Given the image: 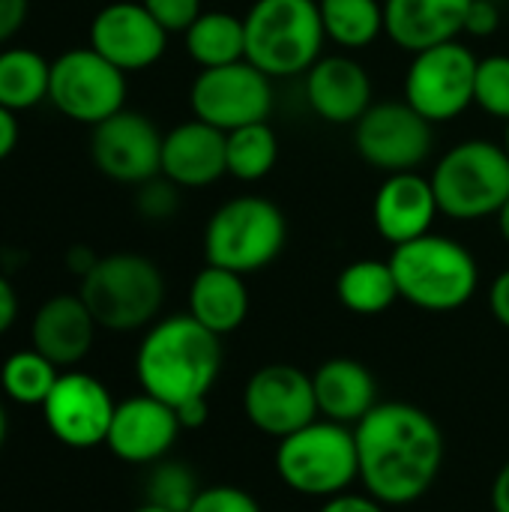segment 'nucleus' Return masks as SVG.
Returning <instances> with one entry per match:
<instances>
[{
	"label": "nucleus",
	"mask_w": 509,
	"mask_h": 512,
	"mask_svg": "<svg viewBox=\"0 0 509 512\" xmlns=\"http://www.w3.org/2000/svg\"><path fill=\"white\" fill-rule=\"evenodd\" d=\"M360 483L384 507H408L432 492L444 465L438 420L411 402H378L357 426Z\"/></svg>",
	"instance_id": "1"
},
{
	"label": "nucleus",
	"mask_w": 509,
	"mask_h": 512,
	"mask_svg": "<svg viewBox=\"0 0 509 512\" xmlns=\"http://www.w3.org/2000/svg\"><path fill=\"white\" fill-rule=\"evenodd\" d=\"M222 372V339L189 312L153 321L135 354L141 393L177 408L204 399Z\"/></svg>",
	"instance_id": "2"
},
{
	"label": "nucleus",
	"mask_w": 509,
	"mask_h": 512,
	"mask_svg": "<svg viewBox=\"0 0 509 512\" xmlns=\"http://www.w3.org/2000/svg\"><path fill=\"white\" fill-rule=\"evenodd\" d=\"M387 261L393 267L399 297L423 312H456L468 306L480 288V264L471 249L435 231L393 246Z\"/></svg>",
	"instance_id": "3"
},
{
	"label": "nucleus",
	"mask_w": 509,
	"mask_h": 512,
	"mask_svg": "<svg viewBox=\"0 0 509 512\" xmlns=\"http://www.w3.org/2000/svg\"><path fill=\"white\" fill-rule=\"evenodd\" d=\"M246 60L267 78L306 75L324 57L318 0H255L243 15Z\"/></svg>",
	"instance_id": "4"
},
{
	"label": "nucleus",
	"mask_w": 509,
	"mask_h": 512,
	"mask_svg": "<svg viewBox=\"0 0 509 512\" xmlns=\"http://www.w3.org/2000/svg\"><path fill=\"white\" fill-rule=\"evenodd\" d=\"M432 189L441 216L453 222L495 219L509 201V153L489 138L453 144L435 162Z\"/></svg>",
	"instance_id": "5"
},
{
	"label": "nucleus",
	"mask_w": 509,
	"mask_h": 512,
	"mask_svg": "<svg viewBox=\"0 0 509 512\" xmlns=\"http://www.w3.org/2000/svg\"><path fill=\"white\" fill-rule=\"evenodd\" d=\"M102 330L135 333L150 327L165 303V276L147 255H102L78 288Z\"/></svg>",
	"instance_id": "6"
},
{
	"label": "nucleus",
	"mask_w": 509,
	"mask_h": 512,
	"mask_svg": "<svg viewBox=\"0 0 509 512\" xmlns=\"http://www.w3.org/2000/svg\"><path fill=\"white\" fill-rule=\"evenodd\" d=\"M279 480L303 498H336L360 480L357 438L351 426L318 417L276 444Z\"/></svg>",
	"instance_id": "7"
},
{
	"label": "nucleus",
	"mask_w": 509,
	"mask_h": 512,
	"mask_svg": "<svg viewBox=\"0 0 509 512\" xmlns=\"http://www.w3.org/2000/svg\"><path fill=\"white\" fill-rule=\"evenodd\" d=\"M285 243L288 219L264 195H237L219 204L204 225V261L240 276L270 267Z\"/></svg>",
	"instance_id": "8"
},
{
	"label": "nucleus",
	"mask_w": 509,
	"mask_h": 512,
	"mask_svg": "<svg viewBox=\"0 0 509 512\" xmlns=\"http://www.w3.org/2000/svg\"><path fill=\"white\" fill-rule=\"evenodd\" d=\"M126 72L108 63L90 45L69 48L51 60L48 102L66 120L96 126L126 108Z\"/></svg>",
	"instance_id": "9"
},
{
	"label": "nucleus",
	"mask_w": 509,
	"mask_h": 512,
	"mask_svg": "<svg viewBox=\"0 0 509 512\" xmlns=\"http://www.w3.org/2000/svg\"><path fill=\"white\" fill-rule=\"evenodd\" d=\"M480 57L459 39L411 54L402 96L429 123H450L474 105V75Z\"/></svg>",
	"instance_id": "10"
},
{
	"label": "nucleus",
	"mask_w": 509,
	"mask_h": 512,
	"mask_svg": "<svg viewBox=\"0 0 509 512\" xmlns=\"http://www.w3.org/2000/svg\"><path fill=\"white\" fill-rule=\"evenodd\" d=\"M354 150L384 177L417 171L435 150V123L417 114L405 99L375 102L354 123Z\"/></svg>",
	"instance_id": "11"
},
{
	"label": "nucleus",
	"mask_w": 509,
	"mask_h": 512,
	"mask_svg": "<svg viewBox=\"0 0 509 512\" xmlns=\"http://www.w3.org/2000/svg\"><path fill=\"white\" fill-rule=\"evenodd\" d=\"M273 102V78H267L249 60L201 69L189 84L192 117L222 132H234L249 123H264L273 111Z\"/></svg>",
	"instance_id": "12"
},
{
	"label": "nucleus",
	"mask_w": 509,
	"mask_h": 512,
	"mask_svg": "<svg viewBox=\"0 0 509 512\" xmlns=\"http://www.w3.org/2000/svg\"><path fill=\"white\" fill-rule=\"evenodd\" d=\"M243 414L267 438H288L315 423L318 402L312 375L291 363H267L255 369L243 387Z\"/></svg>",
	"instance_id": "13"
},
{
	"label": "nucleus",
	"mask_w": 509,
	"mask_h": 512,
	"mask_svg": "<svg viewBox=\"0 0 509 512\" xmlns=\"http://www.w3.org/2000/svg\"><path fill=\"white\" fill-rule=\"evenodd\" d=\"M90 159L114 183L141 186L162 174V132L141 111H117L90 132Z\"/></svg>",
	"instance_id": "14"
},
{
	"label": "nucleus",
	"mask_w": 509,
	"mask_h": 512,
	"mask_svg": "<svg viewBox=\"0 0 509 512\" xmlns=\"http://www.w3.org/2000/svg\"><path fill=\"white\" fill-rule=\"evenodd\" d=\"M117 402L108 387L87 372H63L42 405L51 435L72 450H93L105 444Z\"/></svg>",
	"instance_id": "15"
},
{
	"label": "nucleus",
	"mask_w": 509,
	"mask_h": 512,
	"mask_svg": "<svg viewBox=\"0 0 509 512\" xmlns=\"http://www.w3.org/2000/svg\"><path fill=\"white\" fill-rule=\"evenodd\" d=\"M168 36L141 0H111L90 21V48L126 75L156 66L165 57Z\"/></svg>",
	"instance_id": "16"
},
{
	"label": "nucleus",
	"mask_w": 509,
	"mask_h": 512,
	"mask_svg": "<svg viewBox=\"0 0 509 512\" xmlns=\"http://www.w3.org/2000/svg\"><path fill=\"white\" fill-rule=\"evenodd\" d=\"M303 93L312 114L330 126H354L375 105L372 75L351 54H324L303 75Z\"/></svg>",
	"instance_id": "17"
},
{
	"label": "nucleus",
	"mask_w": 509,
	"mask_h": 512,
	"mask_svg": "<svg viewBox=\"0 0 509 512\" xmlns=\"http://www.w3.org/2000/svg\"><path fill=\"white\" fill-rule=\"evenodd\" d=\"M180 432L183 429L177 423L174 408L141 393L114 408V420H111L105 447L120 462L156 465L171 453Z\"/></svg>",
	"instance_id": "18"
},
{
	"label": "nucleus",
	"mask_w": 509,
	"mask_h": 512,
	"mask_svg": "<svg viewBox=\"0 0 509 512\" xmlns=\"http://www.w3.org/2000/svg\"><path fill=\"white\" fill-rule=\"evenodd\" d=\"M441 216L432 180L420 171L387 174L372 198V222L381 240L390 246L411 243L423 234H432L435 219Z\"/></svg>",
	"instance_id": "19"
},
{
	"label": "nucleus",
	"mask_w": 509,
	"mask_h": 512,
	"mask_svg": "<svg viewBox=\"0 0 509 512\" xmlns=\"http://www.w3.org/2000/svg\"><path fill=\"white\" fill-rule=\"evenodd\" d=\"M96 330L99 324L81 294H54L30 321V348L48 357L57 369H69L90 354Z\"/></svg>",
	"instance_id": "20"
},
{
	"label": "nucleus",
	"mask_w": 509,
	"mask_h": 512,
	"mask_svg": "<svg viewBox=\"0 0 509 512\" xmlns=\"http://www.w3.org/2000/svg\"><path fill=\"white\" fill-rule=\"evenodd\" d=\"M228 174L225 132L204 120H183L162 135V177L180 189H204Z\"/></svg>",
	"instance_id": "21"
},
{
	"label": "nucleus",
	"mask_w": 509,
	"mask_h": 512,
	"mask_svg": "<svg viewBox=\"0 0 509 512\" xmlns=\"http://www.w3.org/2000/svg\"><path fill=\"white\" fill-rule=\"evenodd\" d=\"M471 0H384V33L408 54L453 42L465 33Z\"/></svg>",
	"instance_id": "22"
},
{
	"label": "nucleus",
	"mask_w": 509,
	"mask_h": 512,
	"mask_svg": "<svg viewBox=\"0 0 509 512\" xmlns=\"http://www.w3.org/2000/svg\"><path fill=\"white\" fill-rule=\"evenodd\" d=\"M318 414L324 420L357 426L378 405V381L354 357H330L312 372Z\"/></svg>",
	"instance_id": "23"
},
{
	"label": "nucleus",
	"mask_w": 509,
	"mask_h": 512,
	"mask_svg": "<svg viewBox=\"0 0 509 512\" xmlns=\"http://www.w3.org/2000/svg\"><path fill=\"white\" fill-rule=\"evenodd\" d=\"M189 315L219 339L240 330L249 318L246 276L204 264L189 285Z\"/></svg>",
	"instance_id": "24"
},
{
	"label": "nucleus",
	"mask_w": 509,
	"mask_h": 512,
	"mask_svg": "<svg viewBox=\"0 0 509 512\" xmlns=\"http://www.w3.org/2000/svg\"><path fill=\"white\" fill-rule=\"evenodd\" d=\"M183 45L198 69H216L246 60V24L234 12H201L183 33Z\"/></svg>",
	"instance_id": "25"
},
{
	"label": "nucleus",
	"mask_w": 509,
	"mask_h": 512,
	"mask_svg": "<svg viewBox=\"0 0 509 512\" xmlns=\"http://www.w3.org/2000/svg\"><path fill=\"white\" fill-rule=\"evenodd\" d=\"M336 297L348 312L363 315V318L381 315V312L393 309L396 300H402L393 267H390V261H381V258L351 261L336 276Z\"/></svg>",
	"instance_id": "26"
},
{
	"label": "nucleus",
	"mask_w": 509,
	"mask_h": 512,
	"mask_svg": "<svg viewBox=\"0 0 509 512\" xmlns=\"http://www.w3.org/2000/svg\"><path fill=\"white\" fill-rule=\"evenodd\" d=\"M51 60L39 51L12 45L0 48V105L9 111H30L39 102H48Z\"/></svg>",
	"instance_id": "27"
},
{
	"label": "nucleus",
	"mask_w": 509,
	"mask_h": 512,
	"mask_svg": "<svg viewBox=\"0 0 509 512\" xmlns=\"http://www.w3.org/2000/svg\"><path fill=\"white\" fill-rule=\"evenodd\" d=\"M324 33L345 51L369 48L384 33L381 0H318Z\"/></svg>",
	"instance_id": "28"
},
{
	"label": "nucleus",
	"mask_w": 509,
	"mask_h": 512,
	"mask_svg": "<svg viewBox=\"0 0 509 512\" xmlns=\"http://www.w3.org/2000/svg\"><path fill=\"white\" fill-rule=\"evenodd\" d=\"M276 162H279V138L267 120L225 132L228 177L240 183H258L276 168Z\"/></svg>",
	"instance_id": "29"
},
{
	"label": "nucleus",
	"mask_w": 509,
	"mask_h": 512,
	"mask_svg": "<svg viewBox=\"0 0 509 512\" xmlns=\"http://www.w3.org/2000/svg\"><path fill=\"white\" fill-rule=\"evenodd\" d=\"M60 375L63 372L48 357L27 348V351H15L12 357H6L0 369V387L12 402L27 405V408H42Z\"/></svg>",
	"instance_id": "30"
},
{
	"label": "nucleus",
	"mask_w": 509,
	"mask_h": 512,
	"mask_svg": "<svg viewBox=\"0 0 509 512\" xmlns=\"http://www.w3.org/2000/svg\"><path fill=\"white\" fill-rule=\"evenodd\" d=\"M198 492H201V483L195 471L186 462H174V459L156 462L144 483V501L171 512H189Z\"/></svg>",
	"instance_id": "31"
},
{
	"label": "nucleus",
	"mask_w": 509,
	"mask_h": 512,
	"mask_svg": "<svg viewBox=\"0 0 509 512\" xmlns=\"http://www.w3.org/2000/svg\"><path fill=\"white\" fill-rule=\"evenodd\" d=\"M474 105L495 117L509 120V54H489L480 57L474 75Z\"/></svg>",
	"instance_id": "32"
},
{
	"label": "nucleus",
	"mask_w": 509,
	"mask_h": 512,
	"mask_svg": "<svg viewBox=\"0 0 509 512\" xmlns=\"http://www.w3.org/2000/svg\"><path fill=\"white\" fill-rule=\"evenodd\" d=\"M177 207H180V186H174L162 174L141 183L138 192H135V210L147 222H165V219H171L177 213Z\"/></svg>",
	"instance_id": "33"
},
{
	"label": "nucleus",
	"mask_w": 509,
	"mask_h": 512,
	"mask_svg": "<svg viewBox=\"0 0 509 512\" xmlns=\"http://www.w3.org/2000/svg\"><path fill=\"white\" fill-rule=\"evenodd\" d=\"M189 512H264L252 492L240 486H207L198 492Z\"/></svg>",
	"instance_id": "34"
},
{
	"label": "nucleus",
	"mask_w": 509,
	"mask_h": 512,
	"mask_svg": "<svg viewBox=\"0 0 509 512\" xmlns=\"http://www.w3.org/2000/svg\"><path fill=\"white\" fill-rule=\"evenodd\" d=\"M141 3L168 33H186V27L204 12L201 0H141Z\"/></svg>",
	"instance_id": "35"
},
{
	"label": "nucleus",
	"mask_w": 509,
	"mask_h": 512,
	"mask_svg": "<svg viewBox=\"0 0 509 512\" xmlns=\"http://www.w3.org/2000/svg\"><path fill=\"white\" fill-rule=\"evenodd\" d=\"M501 27V9L495 0H471L468 15H465V33L486 39Z\"/></svg>",
	"instance_id": "36"
},
{
	"label": "nucleus",
	"mask_w": 509,
	"mask_h": 512,
	"mask_svg": "<svg viewBox=\"0 0 509 512\" xmlns=\"http://www.w3.org/2000/svg\"><path fill=\"white\" fill-rule=\"evenodd\" d=\"M318 512H387V507L369 492H342L336 498H327Z\"/></svg>",
	"instance_id": "37"
},
{
	"label": "nucleus",
	"mask_w": 509,
	"mask_h": 512,
	"mask_svg": "<svg viewBox=\"0 0 509 512\" xmlns=\"http://www.w3.org/2000/svg\"><path fill=\"white\" fill-rule=\"evenodd\" d=\"M30 0H0V45H6L27 21Z\"/></svg>",
	"instance_id": "38"
},
{
	"label": "nucleus",
	"mask_w": 509,
	"mask_h": 512,
	"mask_svg": "<svg viewBox=\"0 0 509 512\" xmlns=\"http://www.w3.org/2000/svg\"><path fill=\"white\" fill-rule=\"evenodd\" d=\"M489 309H492V318L504 330H509V267L501 270L495 282L489 285Z\"/></svg>",
	"instance_id": "39"
},
{
	"label": "nucleus",
	"mask_w": 509,
	"mask_h": 512,
	"mask_svg": "<svg viewBox=\"0 0 509 512\" xmlns=\"http://www.w3.org/2000/svg\"><path fill=\"white\" fill-rule=\"evenodd\" d=\"M174 414H177L180 429H201L210 420V402H207V396L204 399H189V402L177 405Z\"/></svg>",
	"instance_id": "40"
},
{
	"label": "nucleus",
	"mask_w": 509,
	"mask_h": 512,
	"mask_svg": "<svg viewBox=\"0 0 509 512\" xmlns=\"http://www.w3.org/2000/svg\"><path fill=\"white\" fill-rule=\"evenodd\" d=\"M18 135H21V129H18L15 111L0 105V162L12 156V150L18 147Z\"/></svg>",
	"instance_id": "41"
},
{
	"label": "nucleus",
	"mask_w": 509,
	"mask_h": 512,
	"mask_svg": "<svg viewBox=\"0 0 509 512\" xmlns=\"http://www.w3.org/2000/svg\"><path fill=\"white\" fill-rule=\"evenodd\" d=\"M15 318H18V294L12 282L0 273V336L15 324Z\"/></svg>",
	"instance_id": "42"
},
{
	"label": "nucleus",
	"mask_w": 509,
	"mask_h": 512,
	"mask_svg": "<svg viewBox=\"0 0 509 512\" xmlns=\"http://www.w3.org/2000/svg\"><path fill=\"white\" fill-rule=\"evenodd\" d=\"M96 261H99V255H96L90 246H72V249L66 252V264H69V270H72L78 279H84V276L96 267Z\"/></svg>",
	"instance_id": "43"
},
{
	"label": "nucleus",
	"mask_w": 509,
	"mask_h": 512,
	"mask_svg": "<svg viewBox=\"0 0 509 512\" xmlns=\"http://www.w3.org/2000/svg\"><path fill=\"white\" fill-rule=\"evenodd\" d=\"M492 510L509 512V459L501 465V471L495 474V483H492Z\"/></svg>",
	"instance_id": "44"
},
{
	"label": "nucleus",
	"mask_w": 509,
	"mask_h": 512,
	"mask_svg": "<svg viewBox=\"0 0 509 512\" xmlns=\"http://www.w3.org/2000/svg\"><path fill=\"white\" fill-rule=\"evenodd\" d=\"M495 222H498V234H501V240L509 246V201L501 207V213L495 216Z\"/></svg>",
	"instance_id": "45"
},
{
	"label": "nucleus",
	"mask_w": 509,
	"mask_h": 512,
	"mask_svg": "<svg viewBox=\"0 0 509 512\" xmlns=\"http://www.w3.org/2000/svg\"><path fill=\"white\" fill-rule=\"evenodd\" d=\"M6 432H9V423H6V411H3V405H0V450H3V444H6Z\"/></svg>",
	"instance_id": "46"
},
{
	"label": "nucleus",
	"mask_w": 509,
	"mask_h": 512,
	"mask_svg": "<svg viewBox=\"0 0 509 512\" xmlns=\"http://www.w3.org/2000/svg\"><path fill=\"white\" fill-rule=\"evenodd\" d=\"M132 512H171V510H165V507H156V504H147V501H144L141 507H135Z\"/></svg>",
	"instance_id": "47"
},
{
	"label": "nucleus",
	"mask_w": 509,
	"mask_h": 512,
	"mask_svg": "<svg viewBox=\"0 0 509 512\" xmlns=\"http://www.w3.org/2000/svg\"><path fill=\"white\" fill-rule=\"evenodd\" d=\"M504 147H507V153H509V120H507V129H504Z\"/></svg>",
	"instance_id": "48"
}]
</instances>
